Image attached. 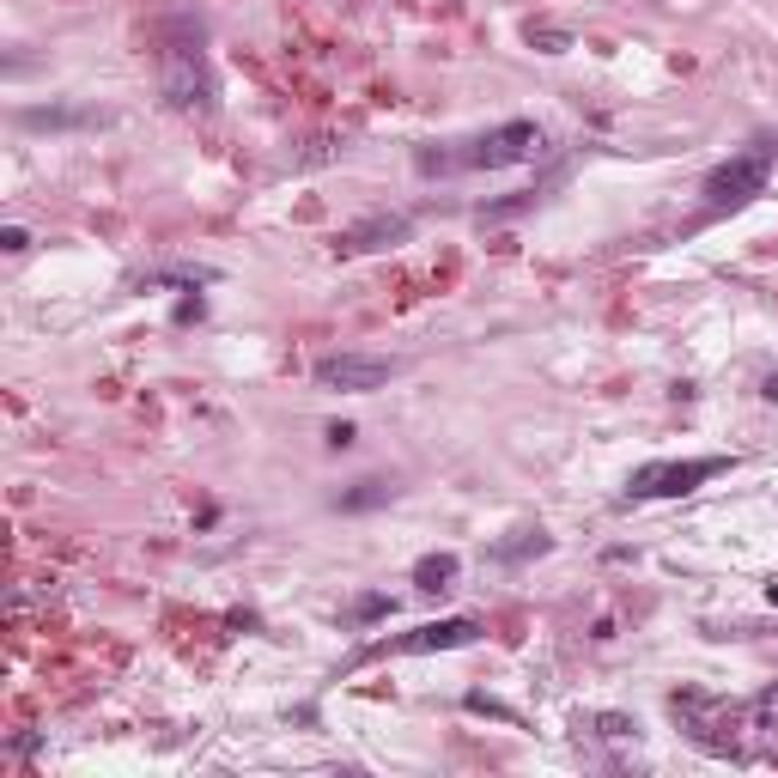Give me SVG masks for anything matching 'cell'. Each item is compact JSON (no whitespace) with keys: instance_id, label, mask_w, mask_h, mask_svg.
Masks as SVG:
<instances>
[{"instance_id":"cell-1","label":"cell","mask_w":778,"mask_h":778,"mask_svg":"<svg viewBox=\"0 0 778 778\" xmlns=\"http://www.w3.org/2000/svg\"><path fill=\"white\" fill-rule=\"evenodd\" d=\"M159 92L171 110H213V67L195 19H171L159 31Z\"/></svg>"},{"instance_id":"cell-2","label":"cell","mask_w":778,"mask_h":778,"mask_svg":"<svg viewBox=\"0 0 778 778\" xmlns=\"http://www.w3.org/2000/svg\"><path fill=\"white\" fill-rule=\"evenodd\" d=\"M541 152V128L535 122H499L487 134H475L469 146L456 152V165L462 171H505V165H523Z\"/></svg>"},{"instance_id":"cell-3","label":"cell","mask_w":778,"mask_h":778,"mask_svg":"<svg viewBox=\"0 0 778 778\" xmlns=\"http://www.w3.org/2000/svg\"><path fill=\"white\" fill-rule=\"evenodd\" d=\"M730 462L724 456H693V462H645V469H633L627 481V499H681L693 487H706L712 475H724Z\"/></svg>"},{"instance_id":"cell-4","label":"cell","mask_w":778,"mask_h":778,"mask_svg":"<svg viewBox=\"0 0 778 778\" xmlns=\"http://www.w3.org/2000/svg\"><path fill=\"white\" fill-rule=\"evenodd\" d=\"M766 177H772V146L760 140V146L736 152V159H724V165L706 177V207H712V213H718V207H742V201H754V195L766 189Z\"/></svg>"},{"instance_id":"cell-5","label":"cell","mask_w":778,"mask_h":778,"mask_svg":"<svg viewBox=\"0 0 778 778\" xmlns=\"http://www.w3.org/2000/svg\"><path fill=\"white\" fill-rule=\"evenodd\" d=\"M669 712L681 718V730L699 742V748H712V754H730L736 748V712L724 706V699H712V693H675L669 699Z\"/></svg>"},{"instance_id":"cell-6","label":"cell","mask_w":778,"mask_h":778,"mask_svg":"<svg viewBox=\"0 0 778 778\" xmlns=\"http://www.w3.org/2000/svg\"><path fill=\"white\" fill-rule=\"evenodd\" d=\"M396 371H402L396 359H377V353H329V359H317V383L347 389V396H371V389H383Z\"/></svg>"},{"instance_id":"cell-7","label":"cell","mask_w":778,"mask_h":778,"mask_svg":"<svg viewBox=\"0 0 778 778\" xmlns=\"http://www.w3.org/2000/svg\"><path fill=\"white\" fill-rule=\"evenodd\" d=\"M408 231H414L408 213H365V219H353L341 238H335V256H371V250H389V244H402Z\"/></svg>"},{"instance_id":"cell-8","label":"cell","mask_w":778,"mask_h":778,"mask_svg":"<svg viewBox=\"0 0 778 778\" xmlns=\"http://www.w3.org/2000/svg\"><path fill=\"white\" fill-rule=\"evenodd\" d=\"M481 639V620L469 614H456V620H432V627L396 639V645H383V651H402V657H426V651H456V645H475Z\"/></svg>"},{"instance_id":"cell-9","label":"cell","mask_w":778,"mask_h":778,"mask_svg":"<svg viewBox=\"0 0 778 778\" xmlns=\"http://www.w3.org/2000/svg\"><path fill=\"white\" fill-rule=\"evenodd\" d=\"M104 110H67V104H43V110H19V128L31 134H61V128H104Z\"/></svg>"},{"instance_id":"cell-10","label":"cell","mask_w":778,"mask_h":778,"mask_svg":"<svg viewBox=\"0 0 778 778\" xmlns=\"http://www.w3.org/2000/svg\"><path fill=\"white\" fill-rule=\"evenodd\" d=\"M456 578H462V560H456V554H426V560L414 566V590H426V596L456 590Z\"/></svg>"},{"instance_id":"cell-11","label":"cell","mask_w":778,"mask_h":778,"mask_svg":"<svg viewBox=\"0 0 778 778\" xmlns=\"http://www.w3.org/2000/svg\"><path fill=\"white\" fill-rule=\"evenodd\" d=\"M548 548H554L548 529H517V541H499L493 560H499V566H517V560H535V554H548Z\"/></svg>"},{"instance_id":"cell-12","label":"cell","mask_w":778,"mask_h":778,"mask_svg":"<svg viewBox=\"0 0 778 778\" xmlns=\"http://www.w3.org/2000/svg\"><path fill=\"white\" fill-rule=\"evenodd\" d=\"M389 493H396V487H383V481H359V487L341 493L335 505H341V511H377V505H389Z\"/></svg>"},{"instance_id":"cell-13","label":"cell","mask_w":778,"mask_h":778,"mask_svg":"<svg viewBox=\"0 0 778 778\" xmlns=\"http://www.w3.org/2000/svg\"><path fill=\"white\" fill-rule=\"evenodd\" d=\"M529 43H535L541 55H566V49H572V31H560V25H529Z\"/></svg>"},{"instance_id":"cell-14","label":"cell","mask_w":778,"mask_h":778,"mask_svg":"<svg viewBox=\"0 0 778 778\" xmlns=\"http://www.w3.org/2000/svg\"><path fill=\"white\" fill-rule=\"evenodd\" d=\"M633 730H639V724H633V718H620V712H602V718H596V736H608V742H627Z\"/></svg>"},{"instance_id":"cell-15","label":"cell","mask_w":778,"mask_h":778,"mask_svg":"<svg viewBox=\"0 0 778 778\" xmlns=\"http://www.w3.org/2000/svg\"><path fill=\"white\" fill-rule=\"evenodd\" d=\"M389 614V596H359L353 602V620H383Z\"/></svg>"},{"instance_id":"cell-16","label":"cell","mask_w":778,"mask_h":778,"mask_svg":"<svg viewBox=\"0 0 778 778\" xmlns=\"http://www.w3.org/2000/svg\"><path fill=\"white\" fill-rule=\"evenodd\" d=\"M469 712H487V718H505V724H517V712H505L499 699H487V693H469Z\"/></svg>"},{"instance_id":"cell-17","label":"cell","mask_w":778,"mask_h":778,"mask_svg":"<svg viewBox=\"0 0 778 778\" xmlns=\"http://www.w3.org/2000/svg\"><path fill=\"white\" fill-rule=\"evenodd\" d=\"M323 438H329V444H335V450H347V444H353V438H359V432H353V426H347V420H335V426H329V432H323Z\"/></svg>"},{"instance_id":"cell-18","label":"cell","mask_w":778,"mask_h":778,"mask_svg":"<svg viewBox=\"0 0 778 778\" xmlns=\"http://www.w3.org/2000/svg\"><path fill=\"white\" fill-rule=\"evenodd\" d=\"M25 244H31V238H25V231H19V225H7V231H0V250H13V256H19Z\"/></svg>"},{"instance_id":"cell-19","label":"cell","mask_w":778,"mask_h":778,"mask_svg":"<svg viewBox=\"0 0 778 778\" xmlns=\"http://www.w3.org/2000/svg\"><path fill=\"white\" fill-rule=\"evenodd\" d=\"M766 402H778V377H766Z\"/></svg>"},{"instance_id":"cell-20","label":"cell","mask_w":778,"mask_h":778,"mask_svg":"<svg viewBox=\"0 0 778 778\" xmlns=\"http://www.w3.org/2000/svg\"><path fill=\"white\" fill-rule=\"evenodd\" d=\"M766 706H772V712H778V687H772V693H766Z\"/></svg>"}]
</instances>
